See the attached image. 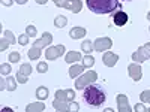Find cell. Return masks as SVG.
Listing matches in <instances>:
<instances>
[{"label": "cell", "mask_w": 150, "mask_h": 112, "mask_svg": "<svg viewBox=\"0 0 150 112\" xmlns=\"http://www.w3.org/2000/svg\"><path fill=\"white\" fill-rule=\"evenodd\" d=\"M81 64L84 66V69L93 67V64H95V57L90 55V54H86V55L83 57V60H81Z\"/></svg>", "instance_id": "44dd1931"}, {"label": "cell", "mask_w": 150, "mask_h": 112, "mask_svg": "<svg viewBox=\"0 0 150 112\" xmlns=\"http://www.w3.org/2000/svg\"><path fill=\"white\" fill-rule=\"evenodd\" d=\"M26 34H27L29 37H35V36L38 34L36 27H35V26H32V24H30V26H27V27H26Z\"/></svg>", "instance_id": "4316f807"}, {"label": "cell", "mask_w": 150, "mask_h": 112, "mask_svg": "<svg viewBox=\"0 0 150 112\" xmlns=\"http://www.w3.org/2000/svg\"><path fill=\"white\" fill-rule=\"evenodd\" d=\"M15 42H17V39H15L14 33H12L11 30H5V32L2 33V42H0V45H2V46H0V49H2V51H5L8 46L15 45Z\"/></svg>", "instance_id": "8fae6325"}, {"label": "cell", "mask_w": 150, "mask_h": 112, "mask_svg": "<svg viewBox=\"0 0 150 112\" xmlns=\"http://www.w3.org/2000/svg\"><path fill=\"white\" fill-rule=\"evenodd\" d=\"M56 112H68V111H56Z\"/></svg>", "instance_id": "f35d334b"}, {"label": "cell", "mask_w": 150, "mask_h": 112, "mask_svg": "<svg viewBox=\"0 0 150 112\" xmlns=\"http://www.w3.org/2000/svg\"><path fill=\"white\" fill-rule=\"evenodd\" d=\"M86 34H87V30L84 27H80V26L72 27L69 30V37L71 39H81V37H84Z\"/></svg>", "instance_id": "2e32d148"}, {"label": "cell", "mask_w": 150, "mask_h": 112, "mask_svg": "<svg viewBox=\"0 0 150 112\" xmlns=\"http://www.w3.org/2000/svg\"><path fill=\"white\" fill-rule=\"evenodd\" d=\"M11 70H12L11 63H2V66H0V72H2L3 76H9V75H11Z\"/></svg>", "instance_id": "d4e9b609"}, {"label": "cell", "mask_w": 150, "mask_h": 112, "mask_svg": "<svg viewBox=\"0 0 150 112\" xmlns=\"http://www.w3.org/2000/svg\"><path fill=\"white\" fill-rule=\"evenodd\" d=\"M75 99V91L68 88V90H57L53 106L56 111H68V106Z\"/></svg>", "instance_id": "3957f363"}, {"label": "cell", "mask_w": 150, "mask_h": 112, "mask_svg": "<svg viewBox=\"0 0 150 112\" xmlns=\"http://www.w3.org/2000/svg\"><path fill=\"white\" fill-rule=\"evenodd\" d=\"M66 24H68V18H66L65 15H57V17L54 18V26H56L57 29H63Z\"/></svg>", "instance_id": "603a6c76"}, {"label": "cell", "mask_w": 150, "mask_h": 112, "mask_svg": "<svg viewBox=\"0 0 150 112\" xmlns=\"http://www.w3.org/2000/svg\"><path fill=\"white\" fill-rule=\"evenodd\" d=\"M84 72V66L83 64H72L69 69V78L72 79H77L78 76H81Z\"/></svg>", "instance_id": "e0dca14e"}, {"label": "cell", "mask_w": 150, "mask_h": 112, "mask_svg": "<svg viewBox=\"0 0 150 112\" xmlns=\"http://www.w3.org/2000/svg\"><path fill=\"white\" fill-rule=\"evenodd\" d=\"M14 2H15V0H2V5H3V6H8V8H9V6H11L12 3H14Z\"/></svg>", "instance_id": "d6a6232c"}, {"label": "cell", "mask_w": 150, "mask_h": 112, "mask_svg": "<svg viewBox=\"0 0 150 112\" xmlns=\"http://www.w3.org/2000/svg\"><path fill=\"white\" fill-rule=\"evenodd\" d=\"M149 32H150V26H149Z\"/></svg>", "instance_id": "60d3db41"}, {"label": "cell", "mask_w": 150, "mask_h": 112, "mask_svg": "<svg viewBox=\"0 0 150 112\" xmlns=\"http://www.w3.org/2000/svg\"><path fill=\"white\" fill-rule=\"evenodd\" d=\"M47 2H48V0H36L38 5H47Z\"/></svg>", "instance_id": "e575fe53"}, {"label": "cell", "mask_w": 150, "mask_h": 112, "mask_svg": "<svg viewBox=\"0 0 150 112\" xmlns=\"http://www.w3.org/2000/svg\"><path fill=\"white\" fill-rule=\"evenodd\" d=\"M140 100L143 103H149L150 105V90H146V91H143L140 94Z\"/></svg>", "instance_id": "484cf974"}, {"label": "cell", "mask_w": 150, "mask_h": 112, "mask_svg": "<svg viewBox=\"0 0 150 112\" xmlns=\"http://www.w3.org/2000/svg\"><path fill=\"white\" fill-rule=\"evenodd\" d=\"M45 109V105L42 102H35V103H29L26 106V112H42Z\"/></svg>", "instance_id": "d6986e66"}, {"label": "cell", "mask_w": 150, "mask_h": 112, "mask_svg": "<svg viewBox=\"0 0 150 112\" xmlns=\"http://www.w3.org/2000/svg\"><path fill=\"white\" fill-rule=\"evenodd\" d=\"M98 79V73L95 70H89L83 73L81 76H78L75 79V88L77 90H84L86 87H89L90 84H95V81Z\"/></svg>", "instance_id": "5b68a950"}, {"label": "cell", "mask_w": 150, "mask_h": 112, "mask_svg": "<svg viewBox=\"0 0 150 112\" xmlns=\"http://www.w3.org/2000/svg\"><path fill=\"white\" fill-rule=\"evenodd\" d=\"M83 99L90 108H99L101 105H104V102L107 100V93H105L102 85L90 84L89 87L84 88Z\"/></svg>", "instance_id": "6da1fadb"}, {"label": "cell", "mask_w": 150, "mask_h": 112, "mask_svg": "<svg viewBox=\"0 0 150 112\" xmlns=\"http://www.w3.org/2000/svg\"><path fill=\"white\" fill-rule=\"evenodd\" d=\"M17 78H12L11 75L8 78H5V90L8 91H15L17 90Z\"/></svg>", "instance_id": "ac0fdd59"}, {"label": "cell", "mask_w": 150, "mask_h": 112, "mask_svg": "<svg viewBox=\"0 0 150 112\" xmlns=\"http://www.w3.org/2000/svg\"><path fill=\"white\" fill-rule=\"evenodd\" d=\"M102 112H114V109H111V108H105Z\"/></svg>", "instance_id": "8d00e7d4"}, {"label": "cell", "mask_w": 150, "mask_h": 112, "mask_svg": "<svg viewBox=\"0 0 150 112\" xmlns=\"http://www.w3.org/2000/svg\"><path fill=\"white\" fill-rule=\"evenodd\" d=\"M80 111V105L77 102H71L68 106V112H78Z\"/></svg>", "instance_id": "4dcf8cb0"}, {"label": "cell", "mask_w": 150, "mask_h": 112, "mask_svg": "<svg viewBox=\"0 0 150 112\" xmlns=\"http://www.w3.org/2000/svg\"><path fill=\"white\" fill-rule=\"evenodd\" d=\"M129 21V15L126 14L125 10H116L114 14H112V22L116 24L117 27H123V26H126Z\"/></svg>", "instance_id": "7c38bea8"}, {"label": "cell", "mask_w": 150, "mask_h": 112, "mask_svg": "<svg viewBox=\"0 0 150 112\" xmlns=\"http://www.w3.org/2000/svg\"><path fill=\"white\" fill-rule=\"evenodd\" d=\"M65 54V45H53L45 49V58L47 60H56Z\"/></svg>", "instance_id": "ba28073f"}, {"label": "cell", "mask_w": 150, "mask_h": 112, "mask_svg": "<svg viewBox=\"0 0 150 112\" xmlns=\"http://www.w3.org/2000/svg\"><path fill=\"white\" fill-rule=\"evenodd\" d=\"M87 8L93 14L99 15H112L116 10H120V0H86Z\"/></svg>", "instance_id": "7a4b0ae2"}, {"label": "cell", "mask_w": 150, "mask_h": 112, "mask_svg": "<svg viewBox=\"0 0 150 112\" xmlns=\"http://www.w3.org/2000/svg\"><path fill=\"white\" fill-rule=\"evenodd\" d=\"M18 43L23 46V45H27L29 43V36L26 34V33H23V34H20V37H18Z\"/></svg>", "instance_id": "f546056e"}, {"label": "cell", "mask_w": 150, "mask_h": 112, "mask_svg": "<svg viewBox=\"0 0 150 112\" xmlns=\"http://www.w3.org/2000/svg\"><path fill=\"white\" fill-rule=\"evenodd\" d=\"M2 112H14L12 108H2Z\"/></svg>", "instance_id": "836d02e7"}, {"label": "cell", "mask_w": 150, "mask_h": 112, "mask_svg": "<svg viewBox=\"0 0 150 112\" xmlns=\"http://www.w3.org/2000/svg\"><path fill=\"white\" fill-rule=\"evenodd\" d=\"M53 2L60 8L71 10L72 14H78V12H81V9H83L81 0H53Z\"/></svg>", "instance_id": "8992f818"}, {"label": "cell", "mask_w": 150, "mask_h": 112, "mask_svg": "<svg viewBox=\"0 0 150 112\" xmlns=\"http://www.w3.org/2000/svg\"><path fill=\"white\" fill-rule=\"evenodd\" d=\"M128 73H129V76L132 78V81H141V78H143L141 64H138V63L129 64V66H128Z\"/></svg>", "instance_id": "5bb4252c"}, {"label": "cell", "mask_w": 150, "mask_h": 112, "mask_svg": "<svg viewBox=\"0 0 150 112\" xmlns=\"http://www.w3.org/2000/svg\"><path fill=\"white\" fill-rule=\"evenodd\" d=\"M20 52H17V51H14V52H11L9 54V63H18L20 61Z\"/></svg>", "instance_id": "f1b7e54d"}, {"label": "cell", "mask_w": 150, "mask_h": 112, "mask_svg": "<svg viewBox=\"0 0 150 112\" xmlns=\"http://www.w3.org/2000/svg\"><path fill=\"white\" fill-rule=\"evenodd\" d=\"M111 46H112V41L110 39V37H98V39L93 42L95 51H99V52L110 51Z\"/></svg>", "instance_id": "9c48e42d"}, {"label": "cell", "mask_w": 150, "mask_h": 112, "mask_svg": "<svg viewBox=\"0 0 150 112\" xmlns=\"http://www.w3.org/2000/svg\"><path fill=\"white\" fill-rule=\"evenodd\" d=\"M93 49H95V48H93V42H92V41H84V42L81 43V51L86 52V54H90Z\"/></svg>", "instance_id": "cb8c5ba5"}, {"label": "cell", "mask_w": 150, "mask_h": 112, "mask_svg": "<svg viewBox=\"0 0 150 112\" xmlns=\"http://www.w3.org/2000/svg\"><path fill=\"white\" fill-rule=\"evenodd\" d=\"M32 70H33V67L29 63H23L21 67H20V70H18V73H17V81L20 84H26L29 75L32 73Z\"/></svg>", "instance_id": "30bf717a"}, {"label": "cell", "mask_w": 150, "mask_h": 112, "mask_svg": "<svg viewBox=\"0 0 150 112\" xmlns=\"http://www.w3.org/2000/svg\"><path fill=\"white\" fill-rule=\"evenodd\" d=\"M147 20L150 21V12H149V14H147Z\"/></svg>", "instance_id": "74e56055"}, {"label": "cell", "mask_w": 150, "mask_h": 112, "mask_svg": "<svg viewBox=\"0 0 150 112\" xmlns=\"http://www.w3.org/2000/svg\"><path fill=\"white\" fill-rule=\"evenodd\" d=\"M48 88L47 87H44V85H41V87H38L36 88V97L39 99V100H45V99L48 97Z\"/></svg>", "instance_id": "7402d4cb"}, {"label": "cell", "mask_w": 150, "mask_h": 112, "mask_svg": "<svg viewBox=\"0 0 150 112\" xmlns=\"http://www.w3.org/2000/svg\"><path fill=\"white\" fill-rule=\"evenodd\" d=\"M116 102H117V109L119 112H132L131 106H129V99L126 94H117L116 97Z\"/></svg>", "instance_id": "4fadbf2b"}, {"label": "cell", "mask_w": 150, "mask_h": 112, "mask_svg": "<svg viewBox=\"0 0 150 112\" xmlns=\"http://www.w3.org/2000/svg\"><path fill=\"white\" fill-rule=\"evenodd\" d=\"M147 112H150V108H147Z\"/></svg>", "instance_id": "ab89813d"}, {"label": "cell", "mask_w": 150, "mask_h": 112, "mask_svg": "<svg viewBox=\"0 0 150 112\" xmlns=\"http://www.w3.org/2000/svg\"><path fill=\"white\" fill-rule=\"evenodd\" d=\"M15 3H18V5H26L27 0H15Z\"/></svg>", "instance_id": "d590c367"}, {"label": "cell", "mask_w": 150, "mask_h": 112, "mask_svg": "<svg viewBox=\"0 0 150 112\" xmlns=\"http://www.w3.org/2000/svg\"><path fill=\"white\" fill-rule=\"evenodd\" d=\"M129 2H131V0H129Z\"/></svg>", "instance_id": "b9f144b4"}, {"label": "cell", "mask_w": 150, "mask_h": 112, "mask_svg": "<svg viewBox=\"0 0 150 112\" xmlns=\"http://www.w3.org/2000/svg\"><path fill=\"white\" fill-rule=\"evenodd\" d=\"M65 60H66V63H77L78 60H83V57H81V52H78V51H69L66 54Z\"/></svg>", "instance_id": "ffe728a7"}, {"label": "cell", "mask_w": 150, "mask_h": 112, "mask_svg": "<svg viewBox=\"0 0 150 112\" xmlns=\"http://www.w3.org/2000/svg\"><path fill=\"white\" fill-rule=\"evenodd\" d=\"M51 42H53V34L50 33V32H45L41 36V39H38V41L33 42V46L29 49V52H27L29 58L30 60H38V58L41 57L42 48L47 46V45H51Z\"/></svg>", "instance_id": "277c9868"}, {"label": "cell", "mask_w": 150, "mask_h": 112, "mask_svg": "<svg viewBox=\"0 0 150 112\" xmlns=\"http://www.w3.org/2000/svg\"><path fill=\"white\" fill-rule=\"evenodd\" d=\"M134 109H135V112H147V108H146V105H143V102L137 103Z\"/></svg>", "instance_id": "1f68e13d"}, {"label": "cell", "mask_w": 150, "mask_h": 112, "mask_svg": "<svg viewBox=\"0 0 150 112\" xmlns=\"http://www.w3.org/2000/svg\"><path fill=\"white\" fill-rule=\"evenodd\" d=\"M36 70L39 72V73H47L48 64L45 63V61H39V63H38V66H36Z\"/></svg>", "instance_id": "83f0119b"}, {"label": "cell", "mask_w": 150, "mask_h": 112, "mask_svg": "<svg viewBox=\"0 0 150 112\" xmlns=\"http://www.w3.org/2000/svg\"><path fill=\"white\" fill-rule=\"evenodd\" d=\"M117 61H119V55L114 54V52H111V51H105L104 57H102V63L108 67H114L117 64Z\"/></svg>", "instance_id": "9a60e30c"}, {"label": "cell", "mask_w": 150, "mask_h": 112, "mask_svg": "<svg viewBox=\"0 0 150 112\" xmlns=\"http://www.w3.org/2000/svg\"><path fill=\"white\" fill-rule=\"evenodd\" d=\"M131 58L134 60V63H144V61L150 60V42H147L143 46H140L131 55Z\"/></svg>", "instance_id": "52a82bcc"}]
</instances>
